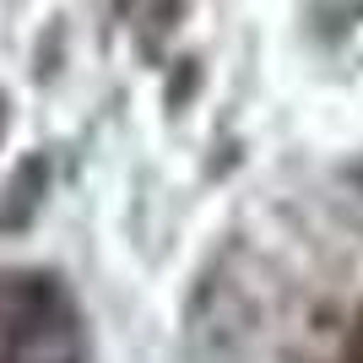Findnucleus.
I'll return each mask as SVG.
<instances>
[{
	"label": "nucleus",
	"instance_id": "f257e3e1",
	"mask_svg": "<svg viewBox=\"0 0 363 363\" xmlns=\"http://www.w3.org/2000/svg\"><path fill=\"white\" fill-rule=\"evenodd\" d=\"M0 363H82V331L49 277L0 282Z\"/></svg>",
	"mask_w": 363,
	"mask_h": 363
}]
</instances>
